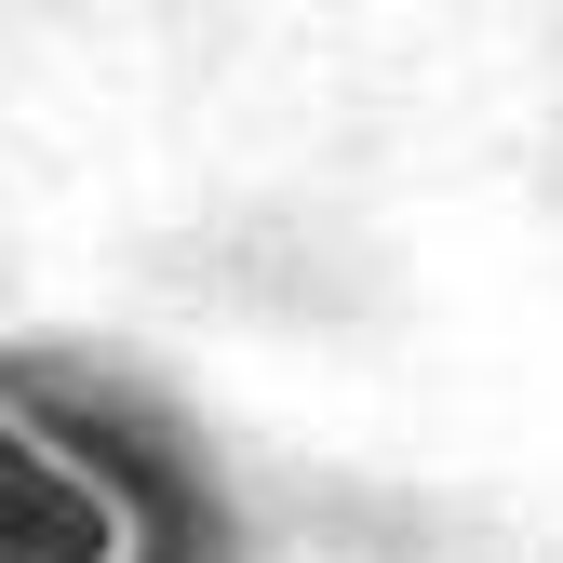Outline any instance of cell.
Returning a JSON list of instances; mask_svg holds the SVG:
<instances>
[{
  "mask_svg": "<svg viewBox=\"0 0 563 563\" xmlns=\"http://www.w3.org/2000/svg\"><path fill=\"white\" fill-rule=\"evenodd\" d=\"M0 563H162V523L108 456L0 402Z\"/></svg>",
  "mask_w": 563,
  "mask_h": 563,
  "instance_id": "cell-1",
  "label": "cell"
}]
</instances>
